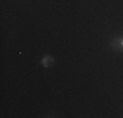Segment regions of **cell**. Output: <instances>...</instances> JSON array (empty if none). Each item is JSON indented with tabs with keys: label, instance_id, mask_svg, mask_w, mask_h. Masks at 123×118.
<instances>
[{
	"label": "cell",
	"instance_id": "cell-1",
	"mask_svg": "<svg viewBox=\"0 0 123 118\" xmlns=\"http://www.w3.org/2000/svg\"><path fill=\"white\" fill-rule=\"evenodd\" d=\"M110 46L111 49L117 50L119 52H123V35L122 37H115L110 41Z\"/></svg>",
	"mask_w": 123,
	"mask_h": 118
},
{
	"label": "cell",
	"instance_id": "cell-2",
	"mask_svg": "<svg viewBox=\"0 0 123 118\" xmlns=\"http://www.w3.org/2000/svg\"><path fill=\"white\" fill-rule=\"evenodd\" d=\"M41 63H42L43 67H50L54 63V58L50 57V55H45V57L42 58V60H41Z\"/></svg>",
	"mask_w": 123,
	"mask_h": 118
}]
</instances>
